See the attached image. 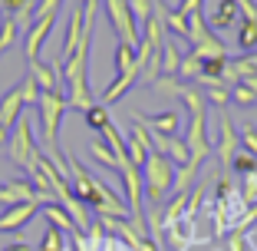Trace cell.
I'll use <instances>...</instances> for the list:
<instances>
[{
	"label": "cell",
	"instance_id": "cell-28",
	"mask_svg": "<svg viewBox=\"0 0 257 251\" xmlns=\"http://www.w3.org/2000/svg\"><path fill=\"white\" fill-rule=\"evenodd\" d=\"M231 103H234V106H241V109H250V106H257V93L237 83V86H231Z\"/></svg>",
	"mask_w": 257,
	"mask_h": 251
},
{
	"label": "cell",
	"instance_id": "cell-9",
	"mask_svg": "<svg viewBox=\"0 0 257 251\" xmlns=\"http://www.w3.org/2000/svg\"><path fill=\"white\" fill-rule=\"evenodd\" d=\"M83 30H86V23H83V7H79V0H76V7L69 10V17H66V37H63V60H69V56L76 53V46H79V40H83Z\"/></svg>",
	"mask_w": 257,
	"mask_h": 251
},
{
	"label": "cell",
	"instance_id": "cell-33",
	"mask_svg": "<svg viewBox=\"0 0 257 251\" xmlns=\"http://www.w3.org/2000/svg\"><path fill=\"white\" fill-rule=\"evenodd\" d=\"M224 251H247V241H244L241 231H234V235L227 238V248H224Z\"/></svg>",
	"mask_w": 257,
	"mask_h": 251
},
{
	"label": "cell",
	"instance_id": "cell-21",
	"mask_svg": "<svg viewBox=\"0 0 257 251\" xmlns=\"http://www.w3.org/2000/svg\"><path fill=\"white\" fill-rule=\"evenodd\" d=\"M178 76H182L185 83H198V79H201V56L185 53L182 56V66H178Z\"/></svg>",
	"mask_w": 257,
	"mask_h": 251
},
{
	"label": "cell",
	"instance_id": "cell-37",
	"mask_svg": "<svg viewBox=\"0 0 257 251\" xmlns=\"http://www.w3.org/2000/svg\"><path fill=\"white\" fill-rule=\"evenodd\" d=\"M211 251H221V248H211Z\"/></svg>",
	"mask_w": 257,
	"mask_h": 251
},
{
	"label": "cell",
	"instance_id": "cell-20",
	"mask_svg": "<svg viewBox=\"0 0 257 251\" xmlns=\"http://www.w3.org/2000/svg\"><path fill=\"white\" fill-rule=\"evenodd\" d=\"M83 119H86V126L96 129V132H102L109 122H112V119H109V106H102V103H92V106L83 113Z\"/></svg>",
	"mask_w": 257,
	"mask_h": 251
},
{
	"label": "cell",
	"instance_id": "cell-22",
	"mask_svg": "<svg viewBox=\"0 0 257 251\" xmlns=\"http://www.w3.org/2000/svg\"><path fill=\"white\" fill-rule=\"evenodd\" d=\"M17 37H20V27H17V20L7 14L4 20H0V53H7L10 46L17 43Z\"/></svg>",
	"mask_w": 257,
	"mask_h": 251
},
{
	"label": "cell",
	"instance_id": "cell-2",
	"mask_svg": "<svg viewBox=\"0 0 257 251\" xmlns=\"http://www.w3.org/2000/svg\"><path fill=\"white\" fill-rule=\"evenodd\" d=\"M40 155L37 142H33V132H30V119L27 113L14 122V129H10V139H7V159L14 165H23V172H30L33 169V159Z\"/></svg>",
	"mask_w": 257,
	"mask_h": 251
},
{
	"label": "cell",
	"instance_id": "cell-4",
	"mask_svg": "<svg viewBox=\"0 0 257 251\" xmlns=\"http://www.w3.org/2000/svg\"><path fill=\"white\" fill-rule=\"evenodd\" d=\"M185 145H188L191 159L204 162L208 159V152H211V139H208V116L204 113H195L188 116V132H185Z\"/></svg>",
	"mask_w": 257,
	"mask_h": 251
},
{
	"label": "cell",
	"instance_id": "cell-15",
	"mask_svg": "<svg viewBox=\"0 0 257 251\" xmlns=\"http://www.w3.org/2000/svg\"><path fill=\"white\" fill-rule=\"evenodd\" d=\"M178 66H182L178 43H175V40H165V43H162V76H178Z\"/></svg>",
	"mask_w": 257,
	"mask_h": 251
},
{
	"label": "cell",
	"instance_id": "cell-29",
	"mask_svg": "<svg viewBox=\"0 0 257 251\" xmlns=\"http://www.w3.org/2000/svg\"><path fill=\"white\" fill-rule=\"evenodd\" d=\"M231 169H234L237 175H254V172H257V155H250L247 149H244V152H237V155H234Z\"/></svg>",
	"mask_w": 257,
	"mask_h": 251
},
{
	"label": "cell",
	"instance_id": "cell-8",
	"mask_svg": "<svg viewBox=\"0 0 257 251\" xmlns=\"http://www.w3.org/2000/svg\"><path fill=\"white\" fill-rule=\"evenodd\" d=\"M204 20H208V27L214 33L227 30V27H237L241 23V7H237V0H218V7L211 14H204Z\"/></svg>",
	"mask_w": 257,
	"mask_h": 251
},
{
	"label": "cell",
	"instance_id": "cell-11",
	"mask_svg": "<svg viewBox=\"0 0 257 251\" xmlns=\"http://www.w3.org/2000/svg\"><path fill=\"white\" fill-rule=\"evenodd\" d=\"M23 116V96H20V86H14V90L4 93V99H0V126L4 129H14V122Z\"/></svg>",
	"mask_w": 257,
	"mask_h": 251
},
{
	"label": "cell",
	"instance_id": "cell-26",
	"mask_svg": "<svg viewBox=\"0 0 257 251\" xmlns=\"http://www.w3.org/2000/svg\"><path fill=\"white\" fill-rule=\"evenodd\" d=\"M128 7H132V17H136L139 30H142V23H149L152 14H155V0H128Z\"/></svg>",
	"mask_w": 257,
	"mask_h": 251
},
{
	"label": "cell",
	"instance_id": "cell-16",
	"mask_svg": "<svg viewBox=\"0 0 257 251\" xmlns=\"http://www.w3.org/2000/svg\"><path fill=\"white\" fill-rule=\"evenodd\" d=\"M198 172H201V162H198V159H188L185 165H178V172H175V189H178V192L195 189Z\"/></svg>",
	"mask_w": 257,
	"mask_h": 251
},
{
	"label": "cell",
	"instance_id": "cell-38",
	"mask_svg": "<svg viewBox=\"0 0 257 251\" xmlns=\"http://www.w3.org/2000/svg\"><path fill=\"white\" fill-rule=\"evenodd\" d=\"M0 192H4V185H0Z\"/></svg>",
	"mask_w": 257,
	"mask_h": 251
},
{
	"label": "cell",
	"instance_id": "cell-1",
	"mask_svg": "<svg viewBox=\"0 0 257 251\" xmlns=\"http://www.w3.org/2000/svg\"><path fill=\"white\" fill-rule=\"evenodd\" d=\"M142 189L149 205H159L162 198L175 189V162L162 152H152L142 165Z\"/></svg>",
	"mask_w": 257,
	"mask_h": 251
},
{
	"label": "cell",
	"instance_id": "cell-27",
	"mask_svg": "<svg viewBox=\"0 0 257 251\" xmlns=\"http://www.w3.org/2000/svg\"><path fill=\"white\" fill-rule=\"evenodd\" d=\"M17 86H20L23 106H37V103H40V93H43V90L37 86V79H33L30 73H27V76H23V83H17Z\"/></svg>",
	"mask_w": 257,
	"mask_h": 251
},
{
	"label": "cell",
	"instance_id": "cell-23",
	"mask_svg": "<svg viewBox=\"0 0 257 251\" xmlns=\"http://www.w3.org/2000/svg\"><path fill=\"white\" fill-rule=\"evenodd\" d=\"M63 248H66V238H63V231L53 228V225H46V231L40 235L37 251H63Z\"/></svg>",
	"mask_w": 257,
	"mask_h": 251
},
{
	"label": "cell",
	"instance_id": "cell-36",
	"mask_svg": "<svg viewBox=\"0 0 257 251\" xmlns=\"http://www.w3.org/2000/svg\"><path fill=\"white\" fill-rule=\"evenodd\" d=\"M0 14H4V0H0Z\"/></svg>",
	"mask_w": 257,
	"mask_h": 251
},
{
	"label": "cell",
	"instance_id": "cell-31",
	"mask_svg": "<svg viewBox=\"0 0 257 251\" xmlns=\"http://www.w3.org/2000/svg\"><path fill=\"white\" fill-rule=\"evenodd\" d=\"M63 0H37V7H33V20H46V17H56Z\"/></svg>",
	"mask_w": 257,
	"mask_h": 251
},
{
	"label": "cell",
	"instance_id": "cell-24",
	"mask_svg": "<svg viewBox=\"0 0 257 251\" xmlns=\"http://www.w3.org/2000/svg\"><path fill=\"white\" fill-rule=\"evenodd\" d=\"M165 155H168V159L175 162V165H185V162L191 159V152H188V145H185V139H182V136H168Z\"/></svg>",
	"mask_w": 257,
	"mask_h": 251
},
{
	"label": "cell",
	"instance_id": "cell-6",
	"mask_svg": "<svg viewBox=\"0 0 257 251\" xmlns=\"http://www.w3.org/2000/svg\"><path fill=\"white\" fill-rule=\"evenodd\" d=\"M37 215H40V202H20V205H10L7 212L0 215V235H14V231L27 228Z\"/></svg>",
	"mask_w": 257,
	"mask_h": 251
},
{
	"label": "cell",
	"instance_id": "cell-14",
	"mask_svg": "<svg viewBox=\"0 0 257 251\" xmlns=\"http://www.w3.org/2000/svg\"><path fill=\"white\" fill-rule=\"evenodd\" d=\"M136 83H139L136 73H122V76H115L112 83L106 86V93H102V106H115V103H119V99L125 96V93L132 90Z\"/></svg>",
	"mask_w": 257,
	"mask_h": 251
},
{
	"label": "cell",
	"instance_id": "cell-3",
	"mask_svg": "<svg viewBox=\"0 0 257 251\" xmlns=\"http://www.w3.org/2000/svg\"><path fill=\"white\" fill-rule=\"evenodd\" d=\"M102 7H106L109 27L115 30L119 43H132V46L142 43V30H139L136 17H132V7H128V0H102Z\"/></svg>",
	"mask_w": 257,
	"mask_h": 251
},
{
	"label": "cell",
	"instance_id": "cell-12",
	"mask_svg": "<svg viewBox=\"0 0 257 251\" xmlns=\"http://www.w3.org/2000/svg\"><path fill=\"white\" fill-rule=\"evenodd\" d=\"M40 215L46 218V225L60 228L63 235H73V231H76V221L66 215V208H63L60 202H46V205H40Z\"/></svg>",
	"mask_w": 257,
	"mask_h": 251
},
{
	"label": "cell",
	"instance_id": "cell-25",
	"mask_svg": "<svg viewBox=\"0 0 257 251\" xmlns=\"http://www.w3.org/2000/svg\"><path fill=\"white\" fill-rule=\"evenodd\" d=\"M152 93H159V96H168V99H178V93H182V79L175 76H159L155 83L149 86Z\"/></svg>",
	"mask_w": 257,
	"mask_h": 251
},
{
	"label": "cell",
	"instance_id": "cell-13",
	"mask_svg": "<svg viewBox=\"0 0 257 251\" xmlns=\"http://www.w3.org/2000/svg\"><path fill=\"white\" fill-rule=\"evenodd\" d=\"M27 73H30V76L37 79V86H40L43 93H50V90H56V86H63V79L53 73V66H50V63L30 60V63H27Z\"/></svg>",
	"mask_w": 257,
	"mask_h": 251
},
{
	"label": "cell",
	"instance_id": "cell-7",
	"mask_svg": "<svg viewBox=\"0 0 257 251\" xmlns=\"http://www.w3.org/2000/svg\"><path fill=\"white\" fill-rule=\"evenodd\" d=\"M128 119L142 122L149 132H162V136H178V129H182V113H178V109H165V113H159V116L128 113Z\"/></svg>",
	"mask_w": 257,
	"mask_h": 251
},
{
	"label": "cell",
	"instance_id": "cell-35",
	"mask_svg": "<svg viewBox=\"0 0 257 251\" xmlns=\"http://www.w3.org/2000/svg\"><path fill=\"white\" fill-rule=\"evenodd\" d=\"M7 139H10V129H4V126H0V145H7Z\"/></svg>",
	"mask_w": 257,
	"mask_h": 251
},
{
	"label": "cell",
	"instance_id": "cell-10",
	"mask_svg": "<svg viewBox=\"0 0 257 251\" xmlns=\"http://www.w3.org/2000/svg\"><path fill=\"white\" fill-rule=\"evenodd\" d=\"M56 17H46V20H33L30 33H27V60H40V50H43L46 37L53 33Z\"/></svg>",
	"mask_w": 257,
	"mask_h": 251
},
{
	"label": "cell",
	"instance_id": "cell-5",
	"mask_svg": "<svg viewBox=\"0 0 257 251\" xmlns=\"http://www.w3.org/2000/svg\"><path fill=\"white\" fill-rule=\"evenodd\" d=\"M218 126H221V139H218V162H221V169H224V172H231V162H234V155H237L241 136H237V129H234V122H231V116H227V109H221Z\"/></svg>",
	"mask_w": 257,
	"mask_h": 251
},
{
	"label": "cell",
	"instance_id": "cell-17",
	"mask_svg": "<svg viewBox=\"0 0 257 251\" xmlns=\"http://www.w3.org/2000/svg\"><path fill=\"white\" fill-rule=\"evenodd\" d=\"M237 50H241L244 56L257 53V23H250V20L237 23Z\"/></svg>",
	"mask_w": 257,
	"mask_h": 251
},
{
	"label": "cell",
	"instance_id": "cell-19",
	"mask_svg": "<svg viewBox=\"0 0 257 251\" xmlns=\"http://www.w3.org/2000/svg\"><path fill=\"white\" fill-rule=\"evenodd\" d=\"M89 155L99 162V165H106V169H112V172H119V159H115V152L109 149L102 139H92L89 142Z\"/></svg>",
	"mask_w": 257,
	"mask_h": 251
},
{
	"label": "cell",
	"instance_id": "cell-32",
	"mask_svg": "<svg viewBox=\"0 0 257 251\" xmlns=\"http://www.w3.org/2000/svg\"><path fill=\"white\" fill-rule=\"evenodd\" d=\"M178 14L182 17H191V14H201V0H182V4H178Z\"/></svg>",
	"mask_w": 257,
	"mask_h": 251
},
{
	"label": "cell",
	"instance_id": "cell-30",
	"mask_svg": "<svg viewBox=\"0 0 257 251\" xmlns=\"http://www.w3.org/2000/svg\"><path fill=\"white\" fill-rule=\"evenodd\" d=\"M237 136H241V145H244V149H247L250 155H257V126H254V122H244Z\"/></svg>",
	"mask_w": 257,
	"mask_h": 251
},
{
	"label": "cell",
	"instance_id": "cell-18",
	"mask_svg": "<svg viewBox=\"0 0 257 251\" xmlns=\"http://www.w3.org/2000/svg\"><path fill=\"white\" fill-rule=\"evenodd\" d=\"M122 73H136V46L132 43H119L115 46V76H122Z\"/></svg>",
	"mask_w": 257,
	"mask_h": 251
},
{
	"label": "cell",
	"instance_id": "cell-34",
	"mask_svg": "<svg viewBox=\"0 0 257 251\" xmlns=\"http://www.w3.org/2000/svg\"><path fill=\"white\" fill-rule=\"evenodd\" d=\"M4 251H30V244H23V241H14V244H7Z\"/></svg>",
	"mask_w": 257,
	"mask_h": 251
}]
</instances>
